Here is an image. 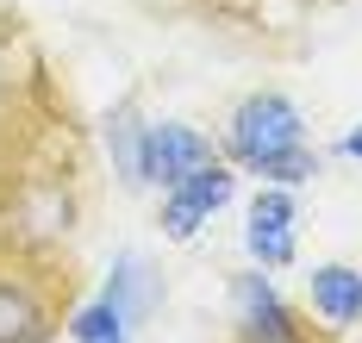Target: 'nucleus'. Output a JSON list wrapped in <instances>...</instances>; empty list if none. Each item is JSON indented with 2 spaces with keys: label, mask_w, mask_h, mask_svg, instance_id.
<instances>
[{
  "label": "nucleus",
  "mask_w": 362,
  "mask_h": 343,
  "mask_svg": "<svg viewBox=\"0 0 362 343\" xmlns=\"http://www.w3.org/2000/svg\"><path fill=\"white\" fill-rule=\"evenodd\" d=\"M337 150L350 156V162H362V125H350V131H344V138H337Z\"/></svg>",
  "instance_id": "9b49d317"
},
{
  "label": "nucleus",
  "mask_w": 362,
  "mask_h": 343,
  "mask_svg": "<svg viewBox=\"0 0 362 343\" xmlns=\"http://www.w3.org/2000/svg\"><path fill=\"white\" fill-rule=\"evenodd\" d=\"M306 300H313V312L325 318V325H362V268L350 263H325L306 275Z\"/></svg>",
  "instance_id": "423d86ee"
},
{
  "label": "nucleus",
  "mask_w": 362,
  "mask_h": 343,
  "mask_svg": "<svg viewBox=\"0 0 362 343\" xmlns=\"http://www.w3.org/2000/svg\"><path fill=\"white\" fill-rule=\"evenodd\" d=\"M244 250L256 256V268H288L293 256H300V237H293V225H281V219H250V225H244Z\"/></svg>",
  "instance_id": "1a4fd4ad"
},
{
  "label": "nucleus",
  "mask_w": 362,
  "mask_h": 343,
  "mask_svg": "<svg viewBox=\"0 0 362 343\" xmlns=\"http://www.w3.org/2000/svg\"><path fill=\"white\" fill-rule=\"evenodd\" d=\"M231 325H238V343H306V325L269 281V268L231 275Z\"/></svg>",
  "instance_id": "f03ea898"
},
{
  "label": "nucleus",
  "mask_w": 362,
  "mask_h": 343,
  "mask_svg": "<svg viewBox=\"0 0 362 343\" xmlns=\"http://www.w3.org/2000/svg\"><path fill=\"white\" fill-rule=\"evenodd\" d=\"M100 294H107L119 312H125V325H144L150 312L163 306V275L138 256V250H125L119 263L107 268V281H100Z\"/></svg>",
  "instance_id": "39448f33"
},
{
  "label": "nucleus",
  "mask_w": 362,
  "mask_h": 343,
  "mask_svg": "<svg viewBox=\"0 0 362 343\" xmlns=\"http://www.w3.org/2000/svg\"><path fill=\"white\" fill-rule=\"evenodd\" d=\"M107 150H112V169H119L132 188H144V119H138L132 100L112 107V119H107Z\"/></svg>",
  "instance_id": "6e6552de"
},
{
  "label": "nucleus",
  "mask_w": 362,
  "mask_h": 343,
  "mask_svg": "<svg viewBox=\"0 0 362 343\" xmlns=\"http://www.w3.org/2000/svg\"><path fill=\"white\" fill-rule=\"evenodd\" d=\"M112 343H132V337H112Z\"/></svg>",
  "instance_id": "f8f14e48"
},
{
  "label": "nucleus",
  "mask_w": 362,
  "mask_h": 343,
  "mask_svg": "<svg viewBox=\"0 0 362 343\" xmlns=\"http://www.w3.org/2000/svg\"><path fill=\"white\" fill-rule=\"evenodd\" d=\"M206 162H218L206 131H194V125H144V188H175Z\"/></svg>",
  "instance_id": "20e7f679"
},
{
  "label": "nucleus",
  "mask_w": 362,
  "mask_h": 343,
  "mask_svg": "<svg viewBox=\"0 0 362 343\" xmlns=\"http://www.w3.org/2000/svg\"><path fill=\"white\" fill-rule=\"evenodd\" d=\"M293 144H306V119L293 107L288 94H275V88H262L250 100H238V113L225 125V156L238 162V169H250L262 175L275 156H288Z\"/></svg>",
  "instance_id": "f257e3e1"
},
{
  "label": "nucleus",
  "mask_w": 362,
  "mask_h": 343,
  "mask_svg": "<svg viewBox=\"0 0 362 343\" xmlns=\"http://www.w3.org/2000/svg\"><path fill=\"white\" fill-rule=\"evenodd\" d=\"M63 331H69L75 343H112V337H125V312H119V306L100 294V300H88V306H81V312H75Z\"/></svg>",
  "instance_id": "9d476101"
},
{
  "label": "nucleus",
  "mask_w": 362,
  "mask_h": 343,
  "mask_svg": "<svg viewBox=\"0 0 362 343\" xmlns=\"http://www.w3.org/2000/svg\"><path fill=\"white\" fill-rule=\"evenodd\" d=\"M231 193H238V175H231L225 162H206V169H194L187 181L163 188V212H156V225H163V237H175V243H194L200 225L213 219L218 206H231Z\"/></svg>",
  "instance_id": "7ed1b4c3"
},
{
  "label": "nucleus",
  "mask_w": 362,
  "mask_h": 343,
  "mask_svg": "<svg viewBox=\"0 0 362 343\" xmlns=\"http://www.w3.org/2000/svg\"><path fill=\"white\" fill-rule=\"evenodd\" d=\"M44 337H50V318H44L37 294L19 281H0V343H44Z\"/></svg>",
  "instance_id": "0eeeda50"
}]
</instances>
